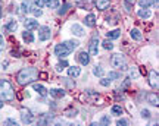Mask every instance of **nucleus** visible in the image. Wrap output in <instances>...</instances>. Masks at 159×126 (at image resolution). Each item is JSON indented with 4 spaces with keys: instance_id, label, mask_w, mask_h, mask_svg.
<instances>
[{
    "instance_id": "a19ab883",
    "label": "nucleus",
    "mask_w": 159,
    "mask_h": 126,
    "mask_svg": "<svg viewBox=\"0 0 159 126\" xmlns=\"http://www.w3.org/2000/svg\"><path fill=\"white\" fill-rule=\"evenodd\" d=\"M34 3L37 7H41V6H44V0H34Z\"/></svg>"
},
{
    "instance_id": "a211bd4d",
    "label": "nucleus",
    "mask_w": 159,
    "mask_h": 126,
    "mask_svg": "<svg viewBox=\"0 0 159 126\" xmlns=\"http://www.w3.org/2000/svg\"><path fill=\"white\" fill-rule=\"evenodd\" d=\"M80 74H81V69H80L78 66H71V68H68L69 78H77V76H80Z\"/></svg>"
},
{
    "instance_id": "7ed1b4c3",
    "label": "nucleus",
    "mask_w": 159,
    "mask_h": 126,
    "mask_svg": "<svg viewBox=\"0 0 159 126\" xmlns=\"http://www.w3.org/2000/svg\"><path fill=\"white\" fill-rule=\"evenodd\" d=\"M15 98V90L7 79H0V100L12 101Z\"/></svg>"
},
{
    "instance_id": "37998d69",
    "label": "nucleus",
    "mask_w": 159,
    "mask_h": 126,
    "mask_svg": "<svg viewBox=\"0 0 159 126\" xmlns=\"http://www.w3.org/2000/svg\"><path fill=\"white\" fill-rule=\"evenodd\" d=\"M39 78H41V79H47V74H46V72H40Z\"/></svg>"
},
{
    "instance_id": "f03ea898",
    "label": "nucleus",
    "mask_w": 159,
    "mask_h": 126,
    "mask_svg": "<svg viewBox=\"0 0 159 126\" xmlns=\"http://www.w3.org/2000/svg\"><path fill=\"white\" fill-rule=\"evenodd\" d=\"M78 46H80V43L75 40L63 41V43H61V44H57V46L55 47V54H56L57 57L63 59V57H66V56H69Z\"/></svg>"
},
{
    "instance_id": "5701e85b",
    "label": "nucleus",
    "mask_w": 159,
    "mask_h": 126,
    "mask_svg": "<svg viewBox=\"0 0 159 126\" xmlns=\"http://www.w3.org/2000/svg\"><path fill=\"white\" fill-rule=\"evenodd\" d=\"M106 37H108V40H115V38H119V37H121V31H119V29L109 31V32H106Z\"/></svg>"
},
{
    "instance_id": "ea45409f",
    "label": "nucleus",
    "mask_w": 159,
    "mask_h": 126,
    "mask_svg": "<svg viewBox=\"0 0 159 126\" xmlns=\"http://www.w3.org/2000/svg\"><path fill=\"white\" fill-rule=\"evenodd\" d=\"M5 48V38H3V35L0 34V52Z\"/></svg>"
},
{
    "instance_id": "f3484780",
    "label": "nucleus",
    "mask_w": 159,
    "mask_h": 126,
    "mask_svg": "<svg viewBox=\"0 0 159 126\" xmlns=\"http://www.w3.org/2000/svg\"><path fill=\"white\" fill-rule=\"evenodd\" d=\"M33 88H34V91L39 92L41 97H46V95H47V90H46L41 84H35V82H34V84H33Z\"/></svg>"
},
{
    "instance_id": "79ce46f5",
    "label": "nucleus",
    "mask_w": 159,
    "mask_h": 126,
    "mask_svg": "<svg viewBox=\"0 0 159 126\" xmlns=\"http://www.w3.org/2000/svg\"><path fill=\"white\" fill-rule=\"evenodd\" d=\"M124 2H125V5H127V7H130V6H133L136 3L137 0H124Z\"/></svg>"
},
{
    "instance_id": "1a4fd4ad",
    "label": "nucleus",
    "mask_w": 159,
    "mask_h": 126,
    "mask_svg": "<svg viewBox=\"0 0 159 126\" xmlns=\"http://www.w3.org/2000/svg\"><path fill=\"white\" fill-rule=\"evenodd\" d=\"M158 78H159L158 70H150V74H149V84H150L152 88H158Z\"/></svg>"
},
{
    "instance_id": "39448f33",
    "label": "nucleus",
    "mask_w": 159,
    "mask_h": 126,
    "mask_svg": "<svg viewBox=\"0 0 159 126\" xmlns=\"http://www.w3.org/2000/svg\"><path fill=\"white\" fill-rule=\"evenodd\" d=\"M97 52H99V37L94 35L90 40V43H89V54L97 56Z\"/></svg>"
},
{
    "instance_id": "f257e3e1",
    "label": "nucleus",
    "mask_w": 159,
    "mask_h": 126,
    "mask_svg": "<svg viewBox=\"0 0 159 126\" xmlns=\"http://www.w3.org/2000/svg\"><path fill=\"white\" fill-rule=\"evenodd\" d=\"M39 76V70L33 66H28V68H22L16 75V81L19 85H28V84H33Z\"/></svg>"
},
{
    "instance_id": "58836bf2",
    "label": "nucleus",
    "mask_w": 159,
    "mask_h": 126,
    "mask_svg": "<svg viewBox=\"0 0 159 126\" xmlns=\"http://www.w3.org/2000/svg\"><path fill=\"white\" fill-rule=\"evenodd\" d=\"M116 78H119L118 72H109V79H116Z\"/></svg>"
},
{
    "instance_id": "4468645a",
    "label": "nucleus",
    "mask_w": 159,
    "mask_h": 126,
    "mask_svg": "<svg viewBox=\"0 0 159 126\" xmlns=\"http://www.w3.org/2000/svg\"><path fill=\"white\" fill-rule=\"evenodd\" d=\"M71 31H72V34L77 35V37H83V35L85 34L84 29H83V27H81V25H78V23H74V25L71 27Z\"/></svg>"
},
{
    "instance_id": "20e7f679",
    "label": "nucleus",
    "mask_w": 159,
    "mask_h": 126,
    "mask_svg": "<svg viewBox=\"0 0 159 126\" xmlns=\"http://www.w3.org/2000/svg\"><path fill=\"white\" fill-rule=\"evenodd\" d=\"M111 65H112V68H116V69H127V63H125L124 54L115 53L114 56L111 57Z\"/></svg>"
},
{
    "instance_id": "6ab92c4d",
    "label": "nucleus",
    "mask_w": 159,
    "mask_h": 126,
    "mask_svg": "<svg viewBox=\"0 0 159 126\" xmlns=\"http://www.w3.org/2000/svg\"><path fill=\"white\" fill-rule=\"evenodd\" d=\"M130 35H131V38L133 40H136V41H140L143 38V34H142V31L140 29H137V28H133L130 31Z\"/></svg>"
},
{
    "instance_id": "7c9ffc66",
    "label": "nucleus",
    "mask_w": 159,
    "mask_h": 126,
    "mask_svg": "<svg viewBox=\"0 0 159 126\" xmlns=\"http://www.w3.org/2000/svg\"><path fill=\"white\" fill-rule=\"evenodd\" d=\"M93 74L96 75V76H103V74H105V72H103V69L100 68V66H96V68L93 69Z\"/></svg>"
},
{
    "instance_id": "aec40b11",
    "label": "nucleus",
    "mask_w": 159,
    "mask_h": 126,
    "mask_svg": "<svg viewBox=\"0 0 159 126\" xmlns=\"http://www.w3.org/2000/svg\"><path fill=\"white\" fill-rule=\"evenodd\" d=\"M16 28H18L16 21H9V22L3 27V29H5V31H11V32H15V31H16Z\"/></svg>"
},
{
    "instance_id": "0eeeda50",
    "label": "nucleus",
    "mask_w": 159,
    "mask_h": 126,
    "mask_svg": "<svg viewBox=\"0 0 159 126\" xmlns=\"http://www.w3.org/2000/svg\"><path fill=\"white\" fill-rule=\"evenodd\" d=\"M39 40L40 41H47L50 40L52 37V31L49 27H39Z\"/></svg>"
},
{
    "instance_id": "dca6fc26",
    "label": "nucleus",
    "mask_w": 159,
    "mask_h": 126,
    "mask_svg": "<svg viewBox=\"0 0 159 126\" xmlns=\"http://www.w3.org/2000/svg\"><path fill=\"white\" fill-rule=\"evenodd\" d=\"M50 95L53 98H62L65 95V91H63L62 88H52L50 90Z\"/></svg>"
},
{
    "instance_id": "393cba45",
    "label": "nucleus",
    "mask_w": 159,
    "mask_h": 126,
    "mask_svg": "<svg viewBox=\"0 0 159 126\" xmlns=\"http://www.w3.org/2000/svg\"><path fill=\"white\" fill-rule=\"evenodd\" d=\"M21 9H22L24 13H30V12H31V2H30V0H25V2H22Z\"/></svg>"
},
{
    "instance_id": "b1692460",
    "label": "nucleus",
    "mask_w": 159,
    "mask_h": 126,
    "mask_svg": "<svg viewBox=\"0 0 159 126\" xmlns=\"http://www.w3.org/2000/svg\"><path fill=\"white\" fill-rule=\"evenodd\" d=\"M63 115L66 116V117H75V116L78 115V110L74 109V107H69V109H66L63 111Z\"/></svg>"
},
{
    "instance_id": "4c0bfd02",
    "label": "nucleus",
    "mask_w": 159,
    "mask_h": 126,
    "mask_svg": "<svg viewBox=\"0 0 159 126\" xmlns=\"http://www.w3.org/2000/svg\"><path fill=\"white\" fill-rule=\"evenodd\" d=\"M100 85L102 86H109L111 85V79H109V78L108 79H100Z\"/></svg>"
},
{
    "instance_id": "a878e982",
    "label": "nucleus",
    "mask_w": 159,
    "mask_h": 126,
    "mask_svg": "<svg viewBox=\"0 0 159 126\" xmlns=\"http://www.w3.org/2000/svg\"><path fill=\"white\" fill-rule=\"evenodd\" d=\"M137 15H139V18H142V19H148V18H150V12L148 9H140V10L137 12Z\"/></svg>"
},
{
    "instance_id": "c9c22d12",
    "label": "nucleus",
    "mask_w": 159,
    "mask_h": 126,
    "mask_svg": "<svg viewBox=\"0 0 159 126\" xmlns=\"http://www.w3.org/2000/svg\"><path fill=\"white\" fill-rule=\"evenodd\" d=\"M100 123H102V125H109V123H111V117H109V116H103L102 119H100Z\"/></svg>"
},
{
    "instance_id": "f704fd0d",
    "label": "nucleus",
    "mask_w": 159,
    "mask_h": 126,
    "mask_svg": "<svg viewBox=\"0 0 159 126\" xmlns=\"http://www.w3.org/2000/svg\"><path fill=\"white\" fill-rule=\"evenodd\" d=\"M140 115H142L143 119H149V117H150V111H149V110H146V109H143L142 111H140Z\"/></svg>"
},
{
    "instance_id": "2eb2a0df",
    "label": "nucleus",
    "mask_w": 159,
    "mask_h": 126,
    "mask_svg": "<svg viewBox=\"0 0 159 126\" xmlns=\"http://www.w3.org/2000/svg\"><path fill=\"white\" fill-rule=\"evenodd\" d=\"M146 98H148V103H150L152 106H155V107H158L159 100H158V94H156V92H149Z\"/></svg>"
},
{
    "instance_id": "f8f14e48",
    "label": "nucleus",
    "mask_w": 159,
    "mask_h": 126,
    "mask_svg": "<svg viewBox=\"0 0 159 126\" xmlns=\"http://www.w3.org/2000/svg\"><path fill=\"white\" fill-rule=\"evenodd\" d=\"M25 29H28V31H33V29H37L39 28V21H35V19H27L25 22Z\"/></svg>"
},
{
    "instance_id": "9d476101",
    "label": "nucleus",
    "mask_w": 159,
    "mask_h": 126,
    "mask_svg": "<svg viewBox=\"0 0 159 126\" xmlns=\"http://www.w3.org/2000/svg\"><path fill=\"white\" fill-rule=\"evenodd\" d=\"M94 6H96V9H99V10H106L109 6H111V0H96Z\"/></svg>"
},
{
    "instance_id": "4be33fe9",
    "label": "nucleus",
    "mask_w": 159,
    "mask_h": 126,
    "mask_svg": "<svg viewBox=\"0 0 159 126\" xmlns=\"http://www.w3.org/2000/svg\"><path fill=\"white\" fill-rule=\"evenodd\" d=\"M44 6L49 9H57L59 7V0H44Z\"/></svg>"
},
{
    "instance_id": "a18cd8bd",
    "label": "nucleus",
    "mask_w": 159,
    "mask_h": 126,
    "mask_svg": "<svg viewBox=\"0 0 159 126\" xmlns=\"http://www.w3.org/2000/svg\"><path fill=\"white\" fill-rule=\"evenodd\" d=\"M0 18H2V10H0Z\"/></svg>"
},
{
    "instance_id": "9b49d317",
    "label": "nucleus",
    "mask_w": 159,
    "mask_h": 126,
    "mask_svg": "<svg viewBox=\"0 0 159 126\" xmlns=\"http://www.w3.org/2000/svg\"><path fill=\"white\" fill-rule=\"evenodd\" d=\"M84 23H85V27H89V28H94V25H96V16L93 13H89L84 18Z\"/></svg>"
},
{
    "instance_id": "473e14b6",
    "label": "nucleus",
    "mask_w": 159,
    "mask_h": 126,
    "mask_svg": "<svg viewBox=\"0 0 159 126\" xmlns=\"http://www.w3.org/2000/svg\"><path fill=\"white\" fill-rule=\"evenodd\" d=\"M130 76L133 78V79H136L137 76H139V70H137L136 68H131L130 69Z\"/></svg>"
},
{
    "instance_id": "412c9836",
    "label": "nucleus",
    "mask_w": 159,
    "mask_h": 126,
    "mask_svg": "<svg viewBox=\"0 0 159 126\" xmlns=\"http://www.w3.org/2000/svg\"><path fill=\"white\" fill-rule=\"evenodd\" d=\"M22 38L25 43H33L34 41V35H33V32L31 31H28V29H25L22 32Z\"/></svg>"
},
{
    "instance_id": "ddd939ff",
    "label": "nucleus",
    "mask_w": 159,
    "mask_h": 126,
    "mask_svg": "<svg viewBox=\"0 0 159 126\" xmlns=\"http://www.w3.org/2000/svg\"><path fill=\"white\" fill-rule=\"evenodd\" d=\"M139 5L142 6V9H148L150 6L158 7V0H139Z\"/></svg>"
},
{
    "instance_id": "c85d7f7f",
    "label": "nucleus",
    "mask_w": 159,
    "mask_h": 126,
    "mask_svg": "<svg viewBox=\"0 0 159 126\" xmlns=\"http://www.w3.org/2000/svg\"><path fill=\"white\" fill-rule=\"evenodd\" d=\"M65 68H68V62H66V60H62V62H59L56 65V70H57V72H62Z\"/></svg>"
},
{
    "instance_id": "72a5a7b5",
    "label": "nucleus",
    "mask_w": 159,
    "mask_h": 126,
    "mask_svg": "<svg viewBox=\"0 0 159 126\" xmlns=\"http://www.w3.org/2000/svg\"><path fill=\"white\" fill-rule=\"evenodd\" d=\"M31 12H33V13H34V16H37V18H40L41 15H43V12L40 10V7H37V6H35L34 9H31Z\"/></svg>"
},
{
    "instance_id": "6e6552de",
    "label": "nucleus",
    "mask_w": 159,
    "mask_h": 126,
    "mask_svg": "<svg viewBox=\"0 0 159 126\" xmlns=\"http://www.w3.org/2000/svg\"><path fill=\"white\" fill-rule=\"evenodd\" d=\"M77 60H78L83 66H87V65L90 63V54L87 52H80L78 56H77Z\"/></svg>"
},
{
    "instance_id": "cd10ccee",
    "label": "nucleus",
    "mask_w": 159,
    "mask_h": 126,
    "mask_svg": "<svg viewBox=\"0 0 159 126\" xmlns=\"http://www.w3.org/2000/svg\"><path fill=\"white\" fill-rule=\"evenodd\" d=\"M69 7H71V3H69V2H65V3H63V7H62V9H59V10H57V13H59V15H65V13L68 12Z\"/></svg>"
},
{
    "instance_id": "bb28decb",
    "label": "nucleus",
    "mask_w": 159,
    "mask_h": 126,
    "mask_svg": "<svg viewBox=\"0 0 159 126\" xmlns=\"http://www.w3.org/2000/svg\"><path fill=\"white\" fill-rule=\"evenodd\" d=\"M122 111H124V110H122V107H121V106H114V107H112V110H111V113H112L114 116H121V115H122Z\"/></svg>"
},
{
    "instance_id": "2f4dec72",
    "label": "nucleus",
    "mask_w": 159,
    "mask_h": 126,
    "mask_svg": "<svg viewBox=\"0 0 159 126\" xmlns=\"http://www.w3.org/2000/svg\"><path fill=\"white\" fill-rule=\"evenodd\" d=\"M3 125H12V126H18V122L15 120V119H6L5 122H3Z\"/></svg>"
},
{
    "instance_id": "e433bc0d",
    "label": "nucleus",
    "mask_w": 159,
    "mask_h": 126,
    "mask_svg": "<svg viewBox=\"0 0 159 126\" xmlns=\"http://www.w3.org/2000/svg\"><path fill=\"white\" fill-rule=\"evenodd\" d=\"M116 125L118 126H127L128 125V120H125V119H118V120H116Z\"/></svg>"
},
{
    "instance_id": "423d86ee",
    "label": "nucleus",
    "mask_w": 159,
    "mask_h": 126,
    "mask_svg": "<svg viewBox=\"0 0 159 126\" xmlns=\"http://www.w3.org/2000/svg\"><path fill=\"white\" fill-rule=\"evenodd\" d=\"M21 120H22L24 125H28V123H31V122L34 120V117H33V113H31V110L25 109V107H22L21 109Z\"/></svg>"
},
{
    "instance_id": "c03bdc74",
    "label": "nucleus",
    "mask_w": 159,
    "mask_h": 126,
    "mask_svg": "<svg viewBox=\"0 0 159 126\" xmlns=\"http://www.w3.org/2000/svg\"><path fill=\"white\" fill-rule=\"evenodd\" d=\"M2 107H3V101L0 100V109H2Z\"/></svg>"
},
{
    "instance_id": "c756f323",
    "label": "nucleus",
    "mask_w": 159,
    "mask_h": 126,
    "mask_svg": "<svg viewBox=\"0 0 159 126\" xmlns=\"http://www.w3.org/2000/svg\"><path fill=\"white\" fill-rule=\"evenodd\" d=\"M102 46H103V48H105V50H112V48H114V44L111 43V40H105L102 43Z\"/></svg>"
}]
</instances>
